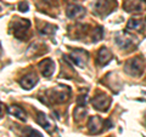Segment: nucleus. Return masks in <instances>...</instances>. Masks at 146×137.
Here are the masks:
<instances>
[{
	"mask_svg": "<svg viewBox=\"0 0 146 137\" xmlns=\"http://www.w3.org/2000/svg\"><path fill=\"white\" fill-rule=\"evenodd\" d=\"M115 41L117 44V46L122 50H129L130 47H133L138 44L135 36L129 34L128 32H119V33H117Z\"/></svg>",
	"mask_w": 146,
	"mask_h": 137,
	"instance_id": "f257e3e1",
	"label": "nucleus"
},
{
	"mask_svg": "<svg viewBox=\"0 0 146 137\" xmlns=\"http://www.w3.org/2000/svg\"><path fill=\"white\" fill-rule=\"evenodd\" d=\"M84 13H85V9L80 5H77V4H71L66 10L67 17L71 18V20H78V18L84 16Z\"/></svg>",
	"mask_w": 146,
	"mask_h": 137,
	"instance_id": "0eeeda50",
	"label": "nucleus"
},
{
	"mask_svg": "<svg viewBox=\"0 0 146 137\" xmlns=\"http://www.w3.org/2000/svg\"><path fill=\"white\" fill-rule=\"evenodd\" d=\"M104 123L101 120V118L99 117H91L89 118V121H88V127H89V132L93 135H96L99 132H101L102 130V125Z\"/></svg>",
	"mask_w": 146,
	"mask_h": 137,
	"instance_id": "9d476101",
	"label": "nucleus"
},
{
	"mask_svg": "<svg viewBox=\"0 0 146 137\" xmlns=\"http://www.w3.org/2000/svg\"><path fill=\"white\" fill-rule=\"evenodd\" d=\"M72 63H74L76 66H78L80 68H84L86 66V62H88L89 55L85 50H80V49H76L73 50V52L70 55Z\"/></svg>",
	"mask_w": 146,
	"mask_h": 137,
	"instance_id": "39448f33",
	"label": "nucleus"
},
{
	"mask_svg": "<svg viewBox=\"0 0 146 137\" xmlns=\"http://www.w3.org/2000/svg\"><path fill=\"white\" fill-rule=\"evenodd\" d=\"M36 84H38V78H36V75L33 74V73L25 75V76L20 80V85H21L25 90H31V89H33Z\"/></svg>",
	"mask_w": 146,
	"mask_h": 137,
	"instance_id": "9b49d317",
	"label": "nucleus"
},
{
	"mask_svg": "<svg viewBox=\"0 0 146 137\" xmlns=\"http://www.w3.org/2000/svg\"><path fill=\"white\" fill-rule=\"evenodd\" d=\"M91 103H93L95 109L106 112L108 109V107H110V104H111V98H110L106 94H99L93 98Z\"/></svg>",
	"mask_w": 146,
	"mask_h": 137,
	"instance_id": "423d86ee",
	"label": "nucleus"
},
{
	"mask_svg": "<svg viewBox=\"0 0 146 137\" xmlns=\"http://www.w3.org/2000/svg\"><path fill=\"white\" fill-rule=\"evenodd\" d=\"M102 36H104V28L102 27H96L95 30L93 32V40L96 43L102 39Z\"/></svg>",
	"mask_w": 146,
	"mask_h": 137,
	"instance_id": "f3484780",
	"label": "nucleus"
},
{
	"mask_svg": "<svg viewBox=\"0 0 146 137\" xmlns=\"http://www.w3.org/2000/svg\"><path fill=\"white\" fill-rule=\"evenodd\" d=\"M123 9L127 12L138 13L146 9V0H124Z\"/></svg>",
	"mask_w": 146,
	"mask_h": 137,
	"instance_id": "20e7f679",
	"label": "nucleus"
},
{
	"mask_svg": "<svg viewBox=\"0 0 146 137\" xmlns=\"http://www.w3.org/2000/svg\"><path fill=\"white\" fill-rule=\"evenodd\" d=\"M7 112L10 113L11 115H13V117L18 118V119L22 120V121H26V120H27L26 112H25V111H23V109H22L21 107H18V106H11V107H9Z\"/></svg>",
	"mask_w": 146,
	"mask_h": 137,
	"instance_id": "ddd939ff",
	"label": "nucleus"
},
{
	"mask_svg": "<svg viewBox=\"0 0 146 137\" xmlns=\"http://www.w3.org/2000/svg\"><path fill=\"white\" fill-rule=\"evenodd\" d=\"M39 69L42 72L43 76L45 78H50L52 74H54V70H55V63L52 60H50V58H46V60H44L39 63Z\"/></svg>",
	"mask_w": 146,
	"mask_h": 137,
	"instance_id": "6e6552de",
	"label": "nucleus"
},
{
	"mask_svg": "<svg viewBox=\"0 0 146 137\" xmlns=\"http://www.w3.org/2000/svg\"><path fill=\"white\" fill-rule=\"evenodd\" d=\"M77 103H78V106L85 107V103H86V95L79 96V97H78V99H77Z\"/></svg>",
	"mask_w": 146,
	"mask_h": 137,
	"instance_id": "aec40b11",
	"label": "nucleus"
},
{
	"mask_svg": "<svg viewBox=\"0 0 146 137\" xmlns=\"http://www.w3.org/2000/svg\"><path fill=\"white\" fill-rule=\"evenodd\" d=\"M112 60V53L107 47H101L98 52V63L100 66H106Z\"/></svg>",
	"mask_w": 146,
	"mask_h": 137,
	"instance_id": "f8f14e48",
	"label": "nucleus"
},
{
	"mask_svg": "<svg viewBox=\"0 0 146 137\" xmlns=\"http://www.w3.org/2000/svg\"><path fill=\"white\" fill-rule=\"evenodd\" d=\"M143 28H144V23H143L141 20H134V18H131V20H129L128 23H127V29L140 32Z\"/></svg>",
	"mask_w": 146,
	"mask_h": 137,
	"instance_id": "2eb2a0df",
	"label": "nucleus"
},
{
	"mask_svg": "<svg viewBox=\"0 0 146 137\" xmlns=\"http://www.w3.org/2000/svg\"><path fill=\"white\" fill-rule=\"evenodd\" d=\"M31 27V22L28 20H20L18 22H15V36L18 39H23L27 29Z\"/></svg>",
	"mask_w": 146,
	"mask_h": 137,
	"instance_id": "1a4fd4ad",
	"label": "nucleus"
},
{
	"mask_svg": "<svg viewBox=\"0 0 146 137\" xmlns=\"http://www.w3.org/2000/svg\"><path fill=\"white\" fill-rule=\"evenodd\" d=\"M143 69H144V62L139 57H134L128 60L124 66L125 73L131 76H140L141 73H143Z\"/></svg>",
	"mask_w": 146,
	"mask_h": 137,
	"instance_id": "f03ea898",
	"label": "nucleus"
},
{
	"mask_svg": "<svg viewBox=\"0 0 146 137\" xmlns=\"http://www.w3.org/2000/svg\"><path fill=\"white\" fill-rule=\"evenodd\" d=\"M25 137H43L39 131H36L32 127H26L25 129Z\"/></svg>",
	"mask_w": 146,
	"mask_h": 137,
	"instance_id": "a211bd4d",
	"label": "nucleus"
},
{
	"mask_svg": "<svg viewBox=\"0 0 146 137\" xmlns=\"http://www.w3.org/2000/svg\"><path fill=\"white\" fill-rule=\"evenodd\" d=\"M86 114H88V111L85 109V107H82V106H78L76 109H74V112H73V115H74V118L77 120H80L82 118H84Z\"/></svg>",
	"mask_w": 146,
	"mask_h": 137,
	"instance_id": "dca6fc26",
	"label": "nucleus"
},
{
	"mask_svg": "<svg viewBox=\"0 0 146 137\" xmlns=\"http://www.w3.org/2000/svg\"><path fill=\"white\" fill-rule=\"evenodd\" d=\"M18 10H20L21 12H27L29 10V5L27 1H21L20 4H18Z\"/></svg>",
	"mask_w": 146,
	"mask_h": 137,
	"instance_id": "6ab92c4d",
	"label": "nucleus"
},
{
	"mask_svg": "<svg viewBox=\"0 0 146 137\" xmlns=\"http://www.w3.org/2000/svg\"><path fill=\"white\" fill-rule=\"evenodd\" d=\"M112 4L116 5L113 0H98L94 6V12L98 16H106L112 11Z\"/></svg>",
	"mask_w": 146,
	"mask_h": 137,
	"instance_id": "7ed1b4c3",
	"label": "nucleus"
},
{
	"mask_svg": "<svg viewBox=\"0 0 146 137\" xmlns=\"http://www.w3.org/2000/svg\"><path fill=\"white\" fill-rule=\"evenodd\" d=\"M36 123H38L40 126H43L45 130H48V131H50V129H51V124H50V121L48 120L46 115H45L43 112L36 113Z\"/></svg>",
	"mask_w": 146,
	"mask_h": 137,
	"instance_id": "4468645a",
	"label": "nucleus"
}]
</instances>
